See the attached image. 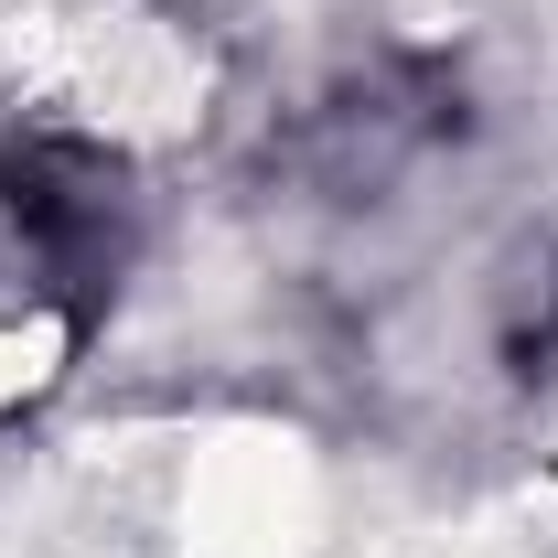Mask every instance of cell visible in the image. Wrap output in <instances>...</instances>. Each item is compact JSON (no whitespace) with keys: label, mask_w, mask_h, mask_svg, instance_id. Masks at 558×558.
Here are the masks:
<instances>
[{"label":"cell","mask_w":558,"mask_h":558,"mask_svg":"<svg viewBox=\"0 0 558 558\" xmlns=\"http://www.w3.org/2000/svg\"><path fill=\"white\" fill-rule=\"evenodd\" d=\"M0 247L33 290H119L130 269V172L86 140H0Z\"/></svg>","instance_id":"obj_1"}]
</instances>
